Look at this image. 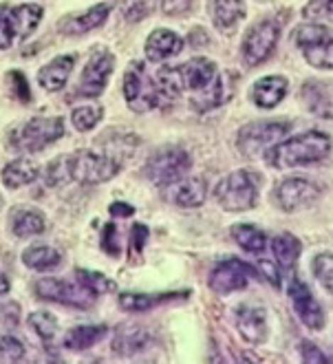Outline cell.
I'll list each match as a JSON object with an SVG mask.
<instances>
[{"mask_svg": "<svg viewBox=\"0 0 333 364\" xmlns=\"http://www.w3.org/2000/svg\"><path fill=\"white\" fill-rule=\"evenodd\" d=\"M181 97L188 95V104L197 113L212 111L223 102V77L219 67L207 58H192L177 67Z\"/></svg>", "mask_w": 333, "mask_h": 364, "instance_id": "obj_1", "label": "cell"}, {"mask_svg": "<svg viewBox=\"0 0 333 364\" xmlns=\"http://www.w3.org/2000/svg\"><path fill=\"white\" fill-rule=\"evenodd\" d=\"M331 137L322 131H307L300 135H294L291 139L276 141L269 146L263 153L265 161L276 168V170H287V168H298V166H309L318 164L329 157L331 153Z\"/></svg>", "mask_w": 333, "mask_h": 364, "instance_id": "obj_2", "label": "cell"}, {"mask_svg": "<svg viewBox=\"0 0 333 364\" xmlns=\"http://www.w3.org/2000/svg\"><path fill=\"white\" fill-rule=\"evenodd\" d=\"M261 175L254 170H236L223 177L214 188L217 203L227 212H247L256 208L258 190H261Z\"/></svg>", "mask_w": 333, "mask_h": 364, "instance_id": "obj_3", "label": "cell"}, {"mask_svg": "<svg viewBox=\"0 0 333 364\" xmlns=\"http://www.w3.org/2000/svg\"><path fill=\"white\" fill-rule=\"evenodd\" d=\"M294 40L309 67L333 71V27L307 23L296 29Z\"/></svg>", "mask_w": 333, "mask_h": 364, "instance_id": "obj_4", "label": "cell"}, {"mask_svg": "<svg viewBox=\"0 0 333 364\" xmlns=\"http://www.w3.org/2000/svg\"><path fill=\"white\" fill-rule=\"evenodd\" d=\"M280 29L283 23L278 18H265L254 27H249L241 45V55L247 67H258L274 53L280 40Z\"/></svg>", "mask_w": 333, "mask_h": 364, "instance_id": "obj_5", "label": "cell"}, {"mask_svg": "<svg viewBox=\"0 0 333 364\" xmlns=\"http://www.w3.org/2000/svg\"><path fill=\"white\" fill-rule=\"evenodd\" d=\"M190 170V155L179 146H165L148 159L146 164V177L155 186L165 188L183 179Z\"/></svg>", "mask_w": 333, "mask_h": 364, "instance_id": "obj_6", "label": "cell"}, {"mask_svg": "<svg viewBox=\"0 0 333 364\" xmlns=\"http://www.w3.org/2000/svg\"><path fill=\"white\" fill-rule=\"evenodd\" d=\"M291 131V124L285 119H274V122H252L243 126L236 137V146L239 151L245 157H256L261 153H265L269 146H274L276 141H280L287 133Z\"/></svg>", "mask_w": 333, "mask_h": 364, "instance_id": "obj_7", "label": "cell"}, {"mask_svg": "<svg viewBox=\"0 0 333 364\" xmlns=\"http://www.w3.org/2000/svg\"><path fill=\"white\" fill-rule=\"evenodd\" d=\"M62 135H65V119L62 117H33L11 135V141L18 151L38 153L58 141Z\"/></svg>", "mask_w": 333, "mask_h": 364, "instance_id": "obj_8", "label": "cell"}, {"mask_svg": "<svg viewBox=\"0 0 333 364\" xmlns=\"http://www.w3.org/2000/svg\"><path fill=\"white\" fill-rule=\"evenodd\" d=\"M124 97L126 104L137 113H146L159 106L157 82L148 75L143 62H133L124 75Z\"/></svg>", "mask_w": 333, "mask_h": 364, "instance_id": "obj_9", "label": "cell"}, {"mask_svg": "<svg viewBox=\"0 0 333 364\" xmlns=\"http://www.w3.org/2000/svg\"><path fill=\"white\" fill-rule=\"evenodd\" d=\"M69 177L80 183H104L119 173V164L113 157L97 155L91 151H80L67 157Z\"/></svg>", "mask_w": 333, "mask_h": 364, "instance_id": "obj_10", "label": "cell"}, {"mask_svg": "<svg viewBox=\"0 0 333 364\" xmlns=\"http://www.w3.org/2000/svg\"><path fill=\"white\" fill-rule=\"evenodd\" d=\"M322 195V188L305 177H287L283 179L272 197L283 212H300L314 205Z\"/></svg>", "mask_w": 333, "mask_h": 364, "instance_id": "obj_11", "label": "cell"}, {"mask_svg": "<svg viewBox=\"0 0 333 364\" xmlns=\"http://www.w3.org/2000/svg\"><path fill=\"white\" fill-rule=\"evenodd\" d=\"M113 69H115V55L107 49H97L89 58L84 71H82L75 93L80 97H99L104 89H107Z\"/></svg>", "mask_w": 333, "mask_h": 364, "instance_id": "obj_12", "label": "cell"}, {"mask_svg": "<svg viewBox=\"0 0 333 364\" xmlns=\"http://www.w3.org/2000/svg\"><path fill=\"white\" fill-rule=\"evenodd\" d=\"M33 289L43 301L82 307V309H89L95 301V294H91L89 289H84L82 285L77 287L67 281H60V278H43V281L36 283Z\"/></svg>", "mask_w": 333, "mask_h": 364, "instance_id": "obj_13", "label": "cell"}, {"mask_svg": "<svg viewBox=\"0 0 333 364\" xmlns=\"http://www.w3.org/2000/svg\"><path fill=\"white\" fill-rule=\"evenodd\" d=\"M289 301L294 307L296 316L302 320V325L309 327L311 331H320L324 327V309L318 303V298L314 291L309 289L305 281H300L298 276H294L289 281Z\"/></svg>", "mask_w": 333, "mask_h": 364, "instance_id": "obj_14", "label": "cell"}, {"mask_svg": "<svg viewBox=\"0 0 333 364\" xmlns=\"http://www.w3.org/2000/svg\"><path fill=\"white\" fill-rule=\"evenodd\" d=\"M258 276V269L247 265L239 259H227L223 263H219L212 274H210V287L214 294L227 296V294H234L247 287L249 278Z\"/></svg>", "mask_w": 333, "mask_h": 364, "instance_id": "obj_15", "label": "cell"}, {"mask_svg": "<svg viewBox=\"0 0 333 364\" xmlns=\"http://www.w3.org/2000/svg\"><path fill=\"white\" fill-rule=\"evenodd\" d=\"M236 329L243 336V340L252 342V345H263L269 336L267 325V309L263 305L254 303H243L234 309Z\"/></svg>", "mask_w": 333, "mask_h": 364, "instance_id": "obj_16", "label": "cell"}, {"mask_svg": "<svg viewBox=\"0 0 333 364\" xmlns=\"http://www.w3.org/2000/svg\"><path fill=\"white\" fill-rule=\"evenodd\" d=\"M289 91V80L285 75H265L252 87V100L258 109L269 111L285 100Z\"/></svg>", "mask_w": 333, "mask_h": 364, "instance_id": "obj_17", "label": "cell"}, {"mask_svg": "<svg viewBox=\"0 0 333 364\" xmlns=\"http://www.w3.org/2000/svg\"><path fill=\"white\" fill-rule=\"evenodd\" d=\"M210 16L219 31L230 33L243 23L245 0H210Z\"/></svg>", "mask_w": 333, "mask_h": 364, "instance_id": "obj_18", "label": "cell"}, {"mask_svg": "<svg viewBox=\"0 0 333 364\" xmlns=\"http://www.w3.org/2000/svg\"><path fill=\"white\" fill-rule=\"evenodd\" d=\"M111 14V5L109 3H102L91 7L89 11H84L82 16H71L67 18L65 23L60 25V31L67 33V36H82V33H89L93 29H97L99 25L107 23V18Z\"/></svg>", "mask_w": 333, "mask_h": 364, "instance_id": "obj_19", "label": "cell"}, {"mask_svg": "<svg viewBox=\"0 0 333 364\" xmlns=\"http://www.w3.org/2000/svg\"><path fill=\"white\" fill-rule=\"evenodd\" d=\"M181 49H183V40L175 31H168V29H157L146 40V58L151 62L168 60L181 53Z\"/></svg>", "mask_w": 333, "mask_h": 364, "instance_id": "obj_20", "label": "cell"}, {"mask_svg": "<svg viewBox=\"0 0 333 364\" xmlns=\"http://www.w3.org/2000/svg\"><path fill=\"white\" fill-rule=\"evenodd\" d=\"M168 188H170V201L179 208H199L203 205L207 195V186L199 177H190V179L183 177Z\"/></svg>", "mask_w": 333, "mask_h": 364, "instance_id": "obj_21", "label": "cell"}, {"mask_svg": "<svg viewBox=\"0 0 333 364\" xmlns=\"http://www.w3.org/2000/svg\"><path fill=\"white\" fill-rule=\"evenodd\" d=\"M73 67H75V58L73 55H60V58L51 60L45 69H40V75H38L40 87H43L45 91H49V93L60 91L67 84Z\"/></svg>", "mask_w": 333, "mask_h": 364, "instance_id": "obj_22", "label": "cell"}, {"mask_svg": "<svg viewBox=\"0 0 333 364\" xmlns=\"http://www.w3.org/2000/svg\"><path fill=\"white\" fill-rule=\"evenodd\" d=\"M300 100L307 106L309 113H314L318 117H329L333 119V97L329 95V89L320 82H307L302 91H300Z\"/></svg>", "mask_w": 333, "mask_h": 364, "instance_id": "obj_23", "label": "cell"}, {"mask_svg": "<svg viewBox=\"0 0 333 364\" xmlns=\"http://www.w3.org/2000/svg\"><path fill=\"white\" fill-rule=\"evenodd\" d=\"M9 225L18 239H27V237H36V234L45 232V217L31 208H16L11 212Z\"/></svg>", "mask_w": 333, "mask_h": 364, "instance_id": "obj_24", "label": "cell"}, {"mask_svg": "<svg viewBox=\"0 0 333 364\" xmlns=\"http://www.w3.org/2000/svg\"><path fill=\"white\" fill-rule=\"evenodd\" d=\"M43 14H45L43 7H40V5H33V3L9 9L16 38H18V40H27V38L36 31V27H38V23H40V18H43Z\"/></svg>", "mask_w": 333, "mask_h": 364, "instance_id": "obj_25", "label": "cell"}, {"mask_svg": "<svg viewBox=\"0 0 333 364\" xmlns=\"http://www.w3.org/2000/svg\"><path fill=\"white\" fill-rule=\"evenodd\" d=\"M38 166L29 159H13L3 168V183L11 190L29 186L38 179Z\"/></svg>", "mask_w": 333, "mask_h": 364, "instance_id": "obj_26", "label": "cell"}, {"mask_svg": "<svg viewBox=\"0 0 333 364\" xmlns=\"http://www.w3.org/2000/svg\"><path fill=\"white\" fill-rule=\"evenodd\" d=\"M107 325H80L65 336V347L71 351H84L107 336Z\"/></svg>", "mask_w": 333, "mask_h": 364, "instance_id": "obj_27", "label": "cell"}, {"mask_svg": "<svg viewBox=\"0 0 333 364\" xmlns=\"http://www.w3.org/2000/svg\"><path fill=\"white\" fill-rule=\"evenodd\" d=\"M272 252H274V259L278 261V265L289 269L298 263L302 243L294 237V234H278V237L272 239Z\"/></svg>", "mask_w": 333, "mask_h": 364, "instance_id": "obj_28", "label": "cell"}, {"mask_svg": "<svg viewBox=\"0 0 333 364\" xmlns=\"http://www.w3.org/2000/svg\"><path fill=\"white\" fill-rule=\"evenodd\" d=\"M232 237L234 241L249 254H263L267 247V237L265 232L258 230L256 225H249V223H241L232 228Z\"/></svg>", "mask_w": 333, "mask_h": 364, "instance_id": "obj_29", "label": "cell"}, {"mask_svg": "<svg viewBox=\"0 0 333 364\" xmlns=\"http://www.w3.org/2000/svg\"><path fill=\"white\" fill-rule=\"evenodd\" d=\"M146 345H148V336L137 327H126L115 336L113 351H117L124 358H129L133 353H139Z\"/></svg>", "mask_w": 333, "mask_h": 364, "instance_id": "obj_30", "label": "cell"}, {"mask_svg": "<svg viewBox=\"0 0 333 364\" xmlns=\"http://www.w3.org/2000/svg\"><path fill=\"white\" fill-rule=\"evenodd\" d=\"M60 261H62L60 252H55L49 245H33L23 254V263L31 269H38V272L53 269L60 265Z\"/></svg>", "mask_w": 333, "mask_h": 364, "instance_id": "obj_31", "label": "cell"}, {"mask_svg": "<svg viewBox=\"0 0 333 364\" xmlns=\"http://www.w3.org/2000/svg\"><path fill=\"white\" fill-rule=\"evenodd\" d=\"M177 294H161V296H148V294H121L119 296V307L124 311H146L155 307L161 301H170Z\"/></svg>", "mask_w": 333, "mask_h": 364, "instance_id": "obj_32", "label": "cell"}, {"mask_svg": "<svg viewBox=\"0 0 333 364\" xmlns=\"http://www.w3.org/2000/svg\"><path fill=\"white\" fill-rule=\"evenodd\" d=\"M75 276H77L80 285L84 287V289H89L91 294H95V296H99V294H109V291L115 289V283L111 281V278L104 276V274H97V272L82 269V267H80V269L75 272Z\"/></svg>", "mask_w": 333, "mask_h": 364, "instance_id": "obj_33", "label": "cell"}, {"mask_svg": "<svg viewBox=\"0 0 333 364\" xmlns=\"http://www.w3.org/2000/svg\"><path fill=\"white\" fill-rule=\"evenodd\" d=\"M311 272H314L316 281L329 291L333 294V254L331 252H320L314 256L311 261Z\"/></svg>", "mask_w": 333, "mask_h": 364, "instance_id": "obj_34", "label": "cell"}, {"mask_svg": "<svg viewBox=\"0 0 333 364\" xmlns=\"http://www.w3.org/2000/svg\"><path fill=\"white\" fill-rule=\"evenodd\" d=\"M29 325L45 342H51L55 338L58 323H55L53 314H49V311H36V314H31L29 316Z\"/></svg>", "mask_w": 333, "mask_h": 364, "instance_id": "obj_35", "label": "cell"}, {"mask_svg": "<svg viewBox=\"0 0 333 364\" xmlns=\"http://www.w3.org/2000/svg\"><path fill=\"white\" fill-rule=\"evenodd\" d=\"M102 115L104 113H102L99 106H77L71 115V119H73V126L77 128V131L87 133L102 119Z\"/></svg>", "mask_w": 333, "mask_h": 364, "instance_id": "obj_36", "label": "cell"}, {"mask_svg": "<svg viewBox=\"0 0 333 364\" xmlns=\"http://www.w3.org/2000/svg\"><path fill=\"white\" fill-rule=\"evenodd\" d=\"M0 358L18 362L25 358V345L13 336H0Z\"/></svg>", "mask_w": 333, "mask_h": 364, "instance_id": "obj_37", "label": "cell"}, {"mask_svg": "<svg viewBox=\"0 0 333 364\" xmlns=\"http://www.w3.org/2000/svg\"><path fill=\"white\" fill-rule=\"evenodd\" d=\"M16 40V31H13V23L9 16V7L0 5V49H9Z\"/></svg>", "mask_w": 333, "mask_h": 364, "instance_id": "obj_38", "label": "cell"}, {"mask_svg": "<svg viewBox=\"0 0 333 364\" xmlns=\"http://www.w3.org/2000/svg\"><path fill=\"white\" fill-rule=\"evenodd\" d=\"M153 11V0H131V3L124 7V16L126 20H133V23H139L141 18H146Z\"/></svg>", "mask_w": 333, "mask_h": 364, "instance_id": "obj_39", "label": "cell"}, {"mask_svg": "<svg viewBox=\"0 0 333 364\" xmlns=\"http://www.w3.org/2000/svg\"><path fill=\"white\" fill-rule=\"evenodd\" d=\"M102 250L109 256H117L119 254V239H117V228L115 223H107L104 225V234H102Z\"/></svg>", "mask_w": 333, "mask_h": 364, "instance_id": "obj_40", "label": "cell"}, {"mask_svg": "<svg viewBox=\"0 0 333 364\" xmlns=\"http://www.w3.org/2000/svg\"><path fill=\"white\" fill-rule=\"evenodd\" d=\"M47 183L49 186H60L65 183V179L69 177V168H67V159H55L49 168H47Z\"/></svg>", "mask_w": 333, "mask_h": 364, "instance_id": "obj_41", "label": "cell"}, {"mask_svg": "<svg viewBox=\"0 0 333 364\" xmlns=\"http://www.w3.org/2000/svg\"><path fill=\"white\" fill-rule=\"evenodd\" d=\"M9 82L13 84V91H16V95H18L20 102H29L31 100L29 82H27V77L23 73H20V71H11L9 73Z\"/></svg>", "mask_w": 333, "mask_h": 364, "instance_id": "obj_42", "label": "cell"}, {"mask_svg": "<svg viewBox=\"0 0 333 364\" xmlns=\"http://www.w3.org/2000/svg\"><path fill=\"white\" fill-rule=\"evenodd\" d=\"M148 237H151L148 228L141 225V223H135L133 232H131V252H135V254L143 252V245H146V241H148Z\"/></svg>", "mask_w": 333, "mask_h": 364, "instance_id": "obj_43", "label": "cell"}, {"mask_svg": "<svg viewBox=\"0 0 333 364\" xmlns=\"http://www.w3.org/2000/svg\"><path fill=\"white\" fill-rule=\"evenodd\" d=\"M300 355H302L305 362H318V364L329 362V358L314 345V342H309V340H305L302 345H300Z\"/></svg>", "mask_w": 333, "mask_h": 364, "instance_id": "obj_44", "label": "cell"}, {"mask_svg": "<svg viewBox=\"0 0 333 364\" xmlns=\"http://www.w3.org/2000/svg\"><path fill=\"white\" fill-rule=\"evenodd\" d=\"M258 274H263L267 278L269 285H274L276 289L280 287V272H278V265H274L272 261H261L258 263Z\"/></svg>", "mask_w": 333, "mask_h": 364, "instance_id": "obj_45", "label": "cell"}, {"mask_svg": "<svg viewBox=\"0 0 333 364\" xmlns=\"http://www.w3.org/2000/svg\"><path fill=\"white\" fill-rule=\"evenodd\" d=\"M192 7V0H163V14L181 16Z\"/></svg>", "mask_w": 333, "mask_h": 364, "instance_id": "obj_46", "label": "cell"}, {"mask_svg": "<svg viewBox=\"0 0 333 364\" xmlns=\"http://www.w3.org/2000/svg\"><path fill=\"white\" fill-rule=\"evenodd\" d=\"M109 212L113 214V217L126 219V217H133V214H135V208H133V205H129V203H124V201H115V203H111Z\"/></svg>", "mask_w": 333, "mask_h": 364, "instance_id": "obj_47", "label": "cell"}, {"mask_svg": "<svg viewBox=\"0 0 333 364\" xmlns=\"http://www.w3.org/2000/svg\"><path fill=\"white\" fill-rule=\"evenodd\" d=\"M0 311H3V318H0V320H3L5 325H11V323H9V307H7V305H0ZM11 311H13L11 320H13V325H16V323H18V320H16V318H18V307L11 305Z\"/></svg>", "mask_w": 333, "mask_h": 364, "instance_id": "obj_48", "label": "cell"}, {"mask_svg": "<svg viewBox=\"0 0 333 364\" xmlns=\"http://www.w3.org/2000/svg\"><path fill=\"white\" fill-rule=\"evenodd\" d=\"M7 291H9V281H7V276L0 272V296L7 294Z\"/></svg>", "mask_w": 333, "mask_h": 364, "instance_id": "obj_49", "label": "cell"}, {"mask_svg": "<svg viewBox=\"0 0 333 364\" xmlns=\"http://www.w3.org/2000/svg\"><path fill=\"white\" fill-rule=\"evenodd\" d=\"M327 11L333 14V0H327Z\"/></svg>", "mask_w": 333, "mask_h": 364, "instance_id": "obj_50", "label": "cell"}]
</instances>
